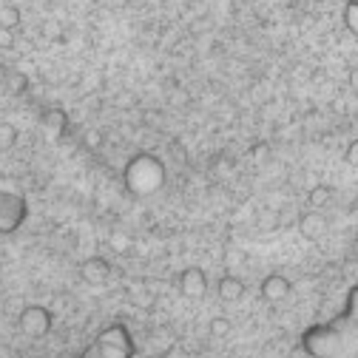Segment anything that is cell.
<instances>
[{
	"label": "cell",
	"mask_w": 358,
	"mask_h": 358,
	"mask_svg": "<svg viewBox=\"0 0 358 358\" xmlns=\"http://www.w3.org/2000/svg\"><path fill=\"white\" fill-rule=\"evenodd\" d=\"M134 353H137V347H134V338H131L128 327L111 324L86 347V353L80 358H134Z\"/></svg>",
	"instance_id": "3957f363"
},
{
	"label": "cell",
	"mask_w": 358,
	"mask_h": 358,
	"mask_svg": "<svg viewBox=\"0 0 358 358\" xmlns=\"http://www.w3.org/2000/svg\"><path fill=\"white\" fill-rule=\"evenodd\" d=\"M290 290H293L290 279H287V276H281V273H270V276H265V281H261V287H259L261 298L270 301V305H279V301H285V298L290 296Z\"/></svg>",
	"instance_id": "8992f818"
},
{
	"label": "cell",
	"mask_w": 358,
	"mask_h": 358,
	"mask_svg": "<svg viewBox=\"0 0 358 358\" xmlns=\"http://www.w3.org/2000/svg\"><path fill=\"white\" fill-rule=\"evenodd\" d=\"M324 216L318 214V211H307L305 216H298V233L305 236L307 242H316V239H322L324 233Z\"/></svg>",
	"instance_id": "30bf717a"
},
{
	"label": "cell",
	"mask_w": 358,
	"mask_h": 358,
	"mask_svg": "<svg viewBox=\"0 0 358 358\" xmlns=\"http://www.w3.org/2000/svg\"><path fill=\"white\" fill-rule=\"evenodd\" d=\"M347 3H358V0H347Z\"/></svg>",
	"instance_id": "7402d4cb"
},
{
	"label": "cell",
	"mask_w": 358,
	"mask_h": 358,
	"mask_svg": "<svg viewBox=\"0 0 358 358\" xmlns=\"http://www.w3.org/2000/svg\"><path fill=\"white\" fill-rule=\"evenodd\" d=\"M216 293H219L222 301H239L244 296V285L236 276H222L219 285H216Z\"/></svg>",
	"instance_id": "8fae6325"
},
{
	"label": "cell",
	"mask_w": 358,
	"mask_h": 358,
	"mask_svg": "<svg viewBox=\"0 0 358 358\" xmlns=\"http://www.w3.org/2000/svg\"><path fill=\"white\" fill-rule=\"evenodd\" d=\"M333 199V188L330 185H316L313 191L307 194V202L313 205V208H322V205H327Z\"/></svg>",
	"instance_id": "5bb4252c"
},
{
	"label": "cell",
	"mask_w": 358,
	"mask_h": 358,
	"mask_svg": "<svg viewBox=\"0 0 358 358\" xmlns=\"http://www.w3.org/2000/svg\"><path fill=\"white\" fill-rule=\"evenodd\" d=\"M6 91H9V94H14V97H21V94H26V91H29V77H26L23 71L9 68V74H6Z\"/></svg>",
	"instance_id": "7c38bea8"
},
{
	"label": "cell",
	"mask_w": 358,
	"mask_h": 358,
	"mask_svg": "<svg viewBox=\"0 0 358 358\" xmlns=\"http://www.w3.org/2000/svg\"><path fill=\"white\" fill-rule=\"evenodd\" d=\"M344 159H347V165L358 168V140H353V142L347 145V151H344Z\"/></svg>",
	"instance_id": "ac0fdd59"
},
{
	"label": "cell",
	"mask_w": 358,
	"mask_h": 358,
	"mask_svg": "<svg viewBox=\"0 0 358 358\" xmlns=\"http://www.w3.org/2000/svg\"><path fill=\"white\" fill-rule=\"evenodd\" d=\"M17 324H21V330L29 335V338H43L51 333V313L40 305H31L21 313V318H17Z\"/></svg>",
	"instance_id": "5b68a950"
},
{
	"label": "cell",
	"mask_w": 358,
	"mask_h": 358,
	"mask_svg": "<svg viewBox=\"0 0 358 358\" xmlns=\"http://www.w3.org/2000/svg\"><path fill=\"white\" fill-rule=\"evenodd\" d=\"M344 26L350 34L358 37V3H347L344 6Z\"/></svg>",
	"instance_id": "e0dca14e"
},
{
	"label": "cell",
	"mask_w": 358,
	"mask_h": 358,
	"mask_svg": "<svg viewBox=\"0 0 358 358\" xmlns=\"http://www.w3.org/2000/svg\"><path fill=\"white\" fill-rule=\"evenodd\" d=\"M21 23H23V14H21V9L12 6V3H3V6H0V29H9V31H14Z\"/></svg>",
	"instance_id": "4fadbf2b"
},
{
	"label": "cell",
	"mask_w": 358,
	"mask_h": 358,
	"mask_svg": "<svg viewBox=\"0 0 358 358\" xmlns=\"http://www.w3.org/2000/svg\"><path fill=\"white\" fill-rule=\"evenodd\" d=\"M17 142V128L12 123H0V151H9Z\"/></svg>",
	"instance_id": "2e32d148"
},
{
	"label": "cell",
	"mask_w": 358,
	"mask_h": 358,
	"mask_svg": "<svg viewBox=\"0 0 358 358\" xmlns=\"http://www.w3.org/2000/svg\"><path fill=\"white\" fill-rule=\"evenodd\" d=\"M14 46V34L9 29H0V49H12Z\"/></svg>",
	"instance_id": "d6986e66"
},
{
	"label": "cell",
	"mask_w": 358,
	"mask_h": 358,
	"mask_svg": "<svg viewBox=\"0 0 358 358\" xmlns=\"http://www.w3.org/2000/svg\"><path fill=\"white\" fill-rule=\"evenodd\" d=\"M231 318L228 316H216V318H211V324H208V333L214 335V338H225V335H231Z\"/></svg>",
	"instance_id": "9a60e30c"
},
{
	"label": "cell",
	"mask_w": 358,
	"mask_h": 358,
	"mask_svg": "<svg viewBox=\"0 0 358 358\" xmlns=\"http://www.w3.org/2000/svg\"><path fill=\"white\" fill-rule=\"evenodd\" d=\"M108 276H111V265L103 256H91V259H86L80 265V279L86 281V285L100 287V285H105V281H108Z\"/></svg>",
	"instance_id": "ba28073f"
},
{
	"label": "cell",
	"mask_w": 358,
	"mask_h": 358,
	"mask_svg": "<svg viewBox=\"0 0 358 358\" xmlns=\"http://www.w3.org/2000/svg\"><path fill=\"white\" fill-rule=\"evenodd\" d=\"M40 128H43V134L49 140H60L66 134V128H68V117H66V111L63 108H49L43 120H40Z\"/></svg>",
	"instance_id": "9c48e42d"
},
{
	"label": "cell",
	"mask_w": 358,
	"mask_h": 358,
	"mask_svg": "<svg viewBox=\"0 0 358 358\" xmlns=\"http://www.w3.org/2000/svg\"><path fill=\"white\" fill-rule=\"evenodd\" d=\"M123 182L128 188V194L154 196L165 185V165L154 154H137V157L128 159L125 171H123Z\"/></svg>",
	"instance_id": "7a4b0ae2"
},
{
	"label": "cell",
	"mask_w": 358,
	"mask_h": 358,
	"mask_svg": "<svg viewBox=\"0 0 358 358\" xmlns=\"http://www.w3.org/2000/svg\"><path fill=\"white\" fill-rule=\"evenodd\" d=\"M86 145L88 148H97L100 145V134H97V131H88V134H86Z\"/></svg>",
	"instance_id": "ffe728a7"
},
{
	"label": "cell",
	"mask_w": 358,
	"mask_h": 358,
	"mask_svg": "<svg viewBox=\"0 0 358 358\" xmlns=\"http://www.w3.org/2000/svg\"><path fill=\"white\" fill-rule=\"evenodd\" d=\"M301 344L313 358H358V287L350 290L347 307L333 322L310 327Z\"/></svg>",
	"instance_id": "6da1fadb"
},
{
	"label": "cell",
	"mask_w": 358,
	"mask_h": 358,
	"mask_svg": "<svg viewBox=\"0 0 358 358\" xmlns=\"http://www.w3.org/2000/svg\"><path fill=\"white\" fill-rule=\"evenodd\" d=\"M179 293L185 298H202L205 293H208V276H205L199 268L182 270V276H179Z\"/></svg>",
	"instance_id": "52a82bcc"
},
{
	"label": "cell",
	"mask_w": 358,
	"mask_h": 358,
	"mask_svg": "<svg viewBox=\"0 0 358 358\" xmlns=\"http://www.w3.org/2000/svg\"><path fill=\"white\" fill-rule=\"evenodd\" d=\"M26 216H29L26 199L21 194L9 191V188H3V191H0V233L3 236L14 233L26 222Z\"/></svg>",
	"instance_id": "277c9868"
},
{
	"label": "cell",
	"mask_w": 358,
	"mask_h": 358,
	"mask_svg": "<svg viewBox=\"0 0 358 358\" xmlns=\"http://www.w3.org/2000/svg\"><path fill=\"white\" fill-rule=\"evenodd\" d=\"M268 154V145H256L253 148V157H265Z\"/></svg>",
	"instance_id": "44dd1931"
}]
</instances>
